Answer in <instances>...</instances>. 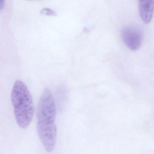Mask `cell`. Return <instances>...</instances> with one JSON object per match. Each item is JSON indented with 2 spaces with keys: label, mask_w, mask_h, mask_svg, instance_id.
Wrapping results in <instances>:
<instances>
[{
  "label": "cell",
  "mask_w": 154,
  "mask_h": 154,
  "mask_svg": "<svg viewBox=\"0 0 154 154\" xmlns=\"http://www.w3.org/2000/svg\"><path fill=\"white\" fill-rule=\"evenodd\" d=\"M40 13L42 15L47 16H57V13L55 11L49 8H44L40 11Z\"/></svg>",
  "instance_id": "5"
},
{
  "label": "cell",
  "mask_w": 154,
  "mask_h": 154,
  "mask_svg": "<svg viewBox=\"0 0 154 154\" xmlns=\"http://www.w3.org/2000/svg\"><path fill=\"white\" fill-rule=\"evenodd\" d=\"M5 6V1L0 0V11H1L4 8Z\"/></svg>",
  "instance_id": "6"
},
{
  "label": "cell",
  "mask_w": 154,
  "mask_h": 154,
  "mask_svg": "<svg viewBox=\"0 0 154 154\" xmlns=\"http://www.w3.org/2000/svg\"><path fill=\"white\" fill-rule=\"evenodd\" d=\"M154 8V0H141L139 1L138 10L140 16L146 24L151 21Z\"/></svg>",
  "instance_id": "4"
},
{
  "label": "cell",
  "mask_w": 154,
  "mask_h": 154,
  "mask_svg": "<svg viewBox=\"0 0 154 154\" xmlns=\"http://www.w3.org/2000/svg\"><path fill=\"white\" fill-rule=\"evenodd\" d=\"M121 35L125 45L131 50H137L142 45L143 34L139 29L135 27L123 28L122 30Z\"/></svg>",
  "instance_id": "3"
},
{
  "label": "cell",
  "mask_w": 154,
  "mask_h": 154,
  "mask_svg": "<svg viewBox=\"0 0 154 154\" xmlns=\"http://www.w3.org/2000/svg\"><path fill=\"white\" fill-rule=\"evenodd\" d=\"M55 104L52 93L48 88L43 91L37 111V128L38 137L47 152L54 150L57 129L55 124Z\"/></svg>",
  "instance_id": "1"
},
{
  "label": "cell",
  "mask_w": 154,
  "mask_h": 154,
  "mask_svg": "<svg viewBox=\"0 0 154 154\" xmlns=\"http://www.w3.org/2000/svg\"><path fill=\"white\" fill-rule=\"evenodd\" d=\"M11 100L18 125L21 128H27L34 117L35 106L32 95L22 81L18 80L15 82L11 91Z\"/></svg>",
  "instance_id": "2"
}]
</instances>
